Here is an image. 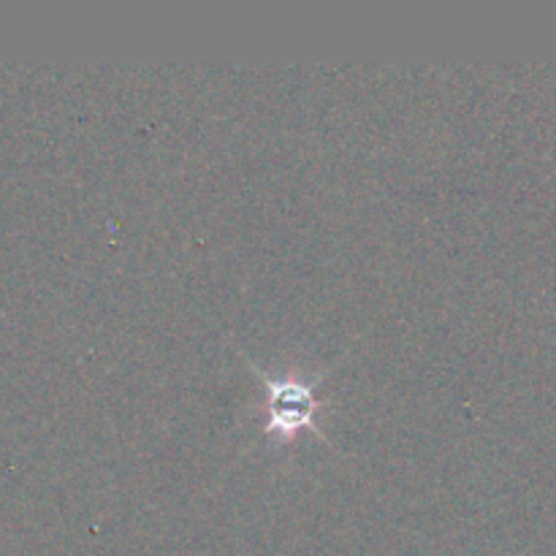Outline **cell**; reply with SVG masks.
Listing matches in <instances>:
<instances>
[{"label":"cell","mask_w":556,"mask_h":556,"mask_svg":"<svg viewBox=\"0 0 556 556\" xmlns=\"http://www.w3.org/2000/svg\"><path fill=\"white\" fill-rule=\"evenodd\" d=\"M269 429L282 434H291L296 427L313 421L315 416V394L304 383H271L269 386Z\"/></svg>","instance_id":"obj_1"}]
</instances>
